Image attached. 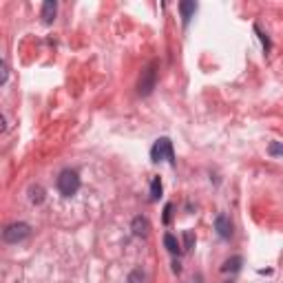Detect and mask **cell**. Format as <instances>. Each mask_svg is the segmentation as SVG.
I'll return each mask as SVG.
<instances>
[{
    "instance_id": "8fae6325",
    "label": "cell",
    "mask_w": 283,
    "mask_h": 283,
    "mask_svg": "<svg viewBox=\"0 0 283 283\" xmlns=\"http://www.w3.org/2000/svg\"><path fill=\"white\" fill-rule=\"evenodd\" d=\"M162 197V179L159 177H153V181H150V201H157V199Z\"/></svg>"
},
{
    "instance_id": "ac0fdd59",
    "label": "cell",
    "mask_w": 283,
    "mask_h": 283,
    "mask_svg": "<svg viewBox=\"0 0 283 283\" xmlns=\"http://www.w3.org/2000/svg\"><path fill=\"white\" fill-rule=\"evenodd\" d=\"M172 270H175V272H181V265H179V261H172Z\"/></svg>"
},
{
    "instance_id": "9a60e30c",
    "label": "cell",
    "mask_w": 283,
    "mask_h": 283,
    "mask_svg": "<svg viewBox=\"0 0 283 283\" xmlns=\"http://www.w3.org/2000/svg\"><path fill=\"white\" fill-rule=\"evenodd\" d=\"M255 31H256V33H259L261 42H263V49H265V53H268V51H270V40H268V35H265V33H263V31H261V29H259V27H255Z\"/></svg>"
},
{
    "instance_id": "ba28073f",
    "label": "cell",
    "mask_w": 283,
    "mask_h": 283,
    "mask_svg": "<svg viewBox=\"0 0 283 283\" xmlns=\"http://www.w3.org/2000/svg\"><path fill=\"white\" fill-rule=\"evenodd\" d=\"M164 246H166V250L170 252V255H179V252H181L179 241H177V237H175V234H170V232L164 234Z\"/></svg>"
},
{
    "instance_id": "5bb4252c",
    "label": "cell",
    "mask_w": 283,
    "mask_h": 283,
    "mask_svg": "<svg viewBox=\"0 0 283 283\" xmlns=\"http://www.w3.org/2000/svg\"><path fill=\"white\" fill-rule=\"evenodd\" d=\"M268 153H270V155H283V144H279V142H272V144H270V148H268Z\"/></svg>"
},
{
    "instance_id": "30bf717a",
    "label": "cell",
    "mask_w": 283,
    "mask_h": 283,
    "mask_svg": "<svg viewBox=\"0 0 283 283\" xmlns=\"http://www.w3.org/2000/svg\"><path fill=\"white\" fill-rule=\"evenodd\" d=\"M241 263H243L241 256H232V259L224 261V265H221V272H237V270L241 268Z\"/></svg>"
},
{
    "instance_id": "2e32d148",
    "label": "cell",
    "mask_w": 283,
    "mask_h": 283,
    "mask_svg": "<svg viewBox=\"0 0 283 283\" xmlns=\"http://www.w3.org/2000/svg\"><path fill=\"white\" fill-rule=\"evenodd\" d=\"M172 219V203H166V208H164V224H170Z\"/></svg>"
},
{
    "instance_id": "3957f363",
    "label": "cell",
    "mask_w": 283,
    "mask_h": 283,
    "mask_svg": "<svg viewBox=\"0 0 283 283\" xmlns=\"http://www.w3.org/2000/svg\"><path fill=\"white\" fill-rule=\"evenodd\" d=\"M29 232H31L29 224H25V221H16V224H9L7 228H4L2 239L7 243H18V241H22V239L29 237Z\"/></svg>"
},
{
    "instance_id": "8992f818",
    "label": "cell",
    "mask_w": 283,
    "mask_h": 283,
    "mask_svg": "<svg viewBox=\"0 0 283 283\" xmlns=\"http://www.w3.org/2000/svg\"><path fill=\"white\" fill-rule=\"evenodd\" d=\"M148 230H150V224H148V219L146 217H135L133 219V234L135 237H146L148 234Z\"/></svg>"
},
{
    "instance_id": "5b68a950",
    "label": "cell",
    "mask_w": 283,
    "mask_h": 283,
    "mask_svg": "<svg viewBox=\"0 0 283 283\" xmlns=\"http://www.w3.org/2000/svg\"><path fill=\"white\" fill-rule=\"evenodd\" d=\"M215 230H217V234H219L221 239H230L232 237V221H230V217L228 215H217V219H215Z\"/></svg>"
},
{
    "instance_id": "4fadbf2b",
    "label": "cell",
    "mask_w": 283,
    "mask_h": 283,
    "mask_svg": "<svg viewBox=\"0 0 283 283\" xmlns=\"http://www.w3.org/2000/svg\"><path fill=\"white\" fill-rule=\"evenodd\" d=\"M193 243H195V234L190 232V230H186V232H184V250H190Z\"/></svg>"
},
{
    "instance_id": "e0dca14e",
    "label": "cell",
    "mask_w": 283,
    "mask_h": 283,
    "mask_svg": "<svg viewBox=\"0 0 283 283\" xmlns=\"http://www.w3.org/2000/svg\"><path fill=\"white\" fill-rule=\"evenodd\" d=\"M7 75H9V71H7V64L2 62V84H7Z\"/></svg>"
},
{
    "instance_id": "7c38bea8",
    "label": "cell",
    "mask_w": 283,
    "mask_h": 283,
    "mask_svg": "<svg viewBox=\"0 0 283 283\" xmlns=\"http://www.w3.org/2000/svg\"><path fill=\"white\" fill-rule=\"evenodd\" d=\"M29 199H31L33 203H42V201H44V190H42V186H31Z\"/></svg>"
},
{
    "instance_id": "52a82bcc",
    "label": "cell",
    "mask_w": 283,
    "mask_h": 283,
    "mask_svg": "<svg viewBox=\"0 0 283 283\" xmlns=\"http://www.w3.org/2000/svg\"><path fill=\"white\" fill-rule=\"evenodd\" d=\"M179 11H181V20H184V27L190 22L193 13L197 11V2H179Z\"/></svg>"
},
{
    "instance_id": "7a4b0ae2",
    "label": "cell",
    "mask_w": 283,
    "mask_h": 283,
    "mask_svg": "<svg viewBox=\"0 0 283 283\" xmlns=\"http://www.w3.org/2000/svg\"><path fill=\"white\" fill-rule=\"evenodd\" d=\"M150 159L153 162H164L166 159L170 166H175V150H172V142L168 137H159L150 148Z\"/></svg>"
},
{
    "instance_id": "9c48e42d",
    "label": "cell",
    "mask_w": 283,
    "mask_h": 283,
    "mask_svg": "<svg viewBox=\"0 0 283 283\" xmlns=\"http://www.w3.org/2000/svg\"><path fill=\"white\" fill-rule=\"evenodd\" d=\"M56 11H57V4L53 2V0H47V2L42 4V20L47 22H53V18H56Z\"/></svg>"
},
{
    "instance_id": "277c9868",
    "label": "cell",
    "mask_w": 283,
    "mask_h": 283,
    "mask_svg": "<svg viewBox=\"0 0 283 283\" xmlns=\"http://www.w3.org/2000/svg\"><path fill=\"white\" fill-rule=\"evenodd\" d=\"M155 82H157V71H155V64H148V66H146V71L142 73L140 84H137L140 95H148V93L155 88Z\"/></svg>"
},
{
    "instance_id": "6da1fadb",
    "label": "cell",
    "mask_w": 283,
    "mask_h": 283,
    "mask_svg": "<svg viewBox=\"0 0 283 283\" xmlns=\"http://www.w3.org/2000/svg\"><path fill=\"white\" fill-rule=\"evenodd\" d=\"M57 190H60L62 197H73V195H78L80 186H82V181H80V175L75 170H71V168H64V170L57 175V181H56Z\"/></svg>"
}]
</instances>
